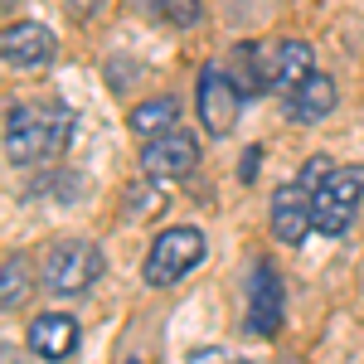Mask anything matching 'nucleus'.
I'll return each instance as SVG.
<instances>
[{"label":"nucleus","mask_w":364,"mask_h":364,"mask_svg":"<svg viewBox=\"0 0 364 364\" xmlns=\"http://www.w3.org/2000/svg\"><path fill=\"white\" fill-rule=\"evenodd\" d=\"M73 141V112L58 102H15L5 112V161L10 166H44L58 161Z\"/></svg>","instance_id":"nucleus-1"},{"label":"nucleus","mask_w":364,"mask_h":364,"mask_svg":"<svg viewBox=\"0 0 364 364\" xmlns=\"http://www.w3.org/2000/svg\"><path fill=\"white\" fill-rule=\"evenodd\" d=\"M107 272V257L87 238H58L39 257V287L49 296H87Z\"/></svg>","instance_id":"nucleus-2"},{"label":"nucleus","mask_w":364,"mask_h":364,"mask_svg":"<svg viewBox=\"0 0 364 364\" xmlns=\"http://www.w3.org/2000/svg\"><path fill=\"white\" fill-rule=\"evenodd\" d=\"M199 262H204V233H199L195 224H175V228H166V233L146 248V267H141V277H146V287L166 291V287H175V282L190 277Z\"/></svg>","instance_id":"nucleus-3"},{"label":"nucleus","mask_w":364,"mask_h":364,"mask_svg":"<svg viewBox=\"0 0 364 364\" xmlns=\"http://www.w3.org/2000/svg\"><path fill=\"white\" fill-rule=\"evenodd\" d=\"M364 204V166H336L316 190V233L340 238Z\"/></svg>","instance_id":"nucleus-4"},{"label":"nucleus","mask_w":364,"mask_h":364,"mask_svg":"<svg viewBox=\"0 0 364 364\" xmlns=\"http://www.w3.org/2000/svg\"><path fill=\"white\" fill-rule=\"evenodd\" d=\"M243 92L233 83V73L219 68V63H204L199 68V87H195V107H199V122H204V132L214 141L233 136V127H238V112H243Z\"/></svg>","instance_id":"nucleus-5"},{"label":"nucleus","mask_w":364,"mask_h":364,"mask_svg":"<svg viewBox=\"0 0 364 364\" xmlns=\"http://www.w3.org/2000/svg\"><path fill=\"white\" fill-rule=\"evenodd\" d=\"M282 311H287V291H282V272L272 257H257L248 277V311H243V331L257 340H277Z\"/></svg>","instance_id":"nucleus-6"},{"label":"nucleus","mask_w":364,"mask_h":364,"mask_svg":"<svg viewBox=\"0 0 364 364\" xmlns=\"http://www.w3.org/2000/svg\"><path fill=\"white\" fill-rule=\"evenodd\" d=\"M267 219H272V238L287 243V248H301L306 233H316V190L301 185V180H287L272 190V204H267Z\"/></svg>","instance_id":"nucleus-7"},{"label":"nucleus","mask_w":364,"mask_h":364,"mask_svg":"<svg viewBox=\"0 0 364 364\" xmlns=\"http://www.w3.org/2000/svg\"><path fill=\"white\" fill-rule=\"evenodd\" d=\"M141 170H146L151 180H190L199 170V141L190 136V132H170V136L146 141Z\"/></svg>","instance_id":"nucleus-8"},{"label":"nucleus","mask_w":364,"mask_h":364,"mask_svg":"<svg viewBox=\"0 0 364 364\" xmlns=\"http://www.w3.org/2000/svg\"><path fill=\"white\" fill-rule=\"evenodd\" d=\"M0 54H5L10 68H44V63L58 54V39H54L49 25L20 20V25H5V34H0Z\"/></svg>","instance_id":"nucleus-9"},{"label":"nucleus","mask_w":364,"mask_h":364,"mask_svg":"<svg viewBox=\"0 0 364 364\" xmlns=\"http://www.w3.org/2000/svg\"><path fill=\"white\" fill-rule=\"evenodd\" d=\"M29 350L39 355V360H68L73 350H78V321L68 316V311H44V316H34L29 321Z\"/></svg>","instance_id":"nucleus-10"},{"label":"nucleus","mask_w":364,"mask_h":364,"mask_svg":"<svg viewBox=\"0 0 364 364\" xmlns=\"http://www.w3.org/2000/svg\"><path fill=\"white\" fill-rule=\"evenodd\" d=\"M228 73H233L243 97H262V92L277 87V63H272V49H262V44H238Z\"/></svg>","instance_id":"nucleus-11"},{"label":"nucleus","mask_w":364,"mask_h":364,"mask_svg":"<svg viewBox=\"0 0 364 364\" xmlns=\"http://www.w3.org/2000/svg\"><path fill=\"white\" fill-rule=\"evenodd\" d=\"M287 112L296 117V122H321V117H331L336 112V78L311 73L301 87L287 92Z\"/></svg>","instance_id":"nucleus-12"},{"label":"nucleus","mask_w":364,"mask_h":364,"mask_svg":"<svg viewBox=\"0 0 364 364\" xmlns=\"http://www.w3.org/2000/svg\"><path fill=\"white\" fill-rule=\"evenodd\" d=\"M272 63H277V92H291L316 73V49L306 39H282L272 49Z\"/></svg>","instance_id":"nucleus-13"},{"label":"nucleus","mask_w":364,"mask_h":364,"mask_svg":"<svg viewBox=\"0 0 364 364\" xmlns=\"http://www.w3.org/2000/svg\"><path fill=\"white\" fill-rule=\"evenodd\" d=\"M132 132H136V136H146V141L180 132V102H175V97H151V102H136V107H132Z\"/></svg>","instance_id":"nucleus-14"},{"label":"nucleus","mask_w":364,"mask_h":364,"mask_svg":"<svg viewBox=\"0 0 364 364\" xmlns=\"http://www.w3.org/2000/svg\"><path fill=\"white\" fill-rule=\"evenodd\" d=\"M29 296V267L20 252H5V287H0V306L15 311Z\"/></svg>","instance_id":"nucleus-15"},{"label":"nucleus","mask_w":364,"mask_h":364,"mask_svg":"<svg viewBox=\"0 0 364 364\" xmlns=\"http://www.w3.org/2000/svg\"><path fill=\"white\" fill-rule=\"evenodd\" d=\"M156 10L166 15L170 25H180V29L199 20V0H156Z\"/></svg>","instance_id":"nucleus-16"},{"label":"nucleus","mask_w":364,"mask_h":364,"mask_svg":"<svg viewBox=\"0 0 364 364\" xmlns=\"http://www.w3.org/2000/svg\"><path fill=\"white\" fill-rule=\"evenodd\" d=\"M257 161H262V156H257V151H248V156H243V170H238V175H243V180H252V175H257Z\"/></svg>","instance_id":"nucleus-17"},{"label":"nucleus","mask_w":364,"mask_h":364,"mask_svg":"<svg viewBox=\"0 0 364 364\" xmlns=\"http://www.w3.org/2000/svg\"><path fill=\"white\" fill-rule=\"evenodd\" d=\"M195 364H252V360H228V355H199Z\"/></svg>","instance_id":"nucleus-18"},{"label":"nucleus","mask_w":364,"mask_h":364,"mask_svg":"<svg viewBox=\"0 0 364 364\" xmlns=\"http://www.w3.org/2000/svg\"><path fill=\"white\" fill-rule=\"evenodd\" d=\"M0 5H5V10H15V0H0Z\"/></svg>","instance_id":"nucleus-19"}]
</instances>
